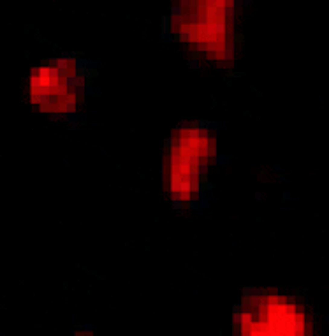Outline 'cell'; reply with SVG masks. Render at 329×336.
Instances as JSON below:
<instances>
[{"label": "cell", "mask_w": 329, "mask_h": 336, "mask_svg": "<svg viewBox=\"0 0 329 336\" xmlns=\"http://www.w3.org/2000/svg\"><path fill=\"white\" fill-rule=\"evenodd\" d=\"M224 50L225 51H234L236 50V41H225L224 42Z\"/></svg>", "instance_id": "cell-9"}, {"label": "cell", "mask_w": 329, "mask_h": 336, "mask_svg": "<svg viewBox=\"0 0 329 336\" xmlns=\"http://www.w3.org/2000/svg\"><path fill=\"white\" fill-rule=\"evenodd\" d=\"M196 7H206V0H196Z\"/></svg>", "instance_id": "cell-16"}, {"label": "cell", "mask_w": 329, "mask_h": 336, "mask_svg": "<svg viewBox=\"0 0 329 336\" xmlns=\"http://www.w3.org/2000/svg\"><path fill=\"white\" fill-rule=\"evenodd\" d=\"M234 58H236V51H225V50H224V53H222V60H224V62L232 63Z\"/></svg>", "instance_id": "cell-3"}, {"label": "cell", "mask_w": 329, "mask_h": 336, "mask_svg": "<svg viewBox=\"0 0 329 336\" xmlns=\"http://www.w3.org/2000/svg\"><path fill=\"white\" fill-rule=\"evenodd\" d=\"M169 14H171V16H181V14H183L181 5H178V4H176V5H171V7H169Z\"/></svg>", "instance_id": "cell-6"}, {"label": "cell", "mask_w": 329, "mask_h": 336, "mask_svg": "<svg viewBox=\"0 0 329 336\" xmlns=\"http://www.w3.org/2000/svg\"><path fill=\"white\" fill-rule=\"evenodd\" d=\"M283 199H287V201H289V199H290V194L285 192V194H283Z\"/></svg>", "instance_id": "cell-19"}, {"label": "cell", "mask_w": 329, "mask_h": 336, "mask_svg": "<svg viewBox=\"0 0 329 336\" xmlns=\"http://www.w3.org/2000/svg\"><path fill=\"white\" fill-rule=\"evenodd\" d=\"M216 162H218V164H225L227 162V157H216Z\"/></svg>", "instance_id": "cell-18"}, {"label": "cell", "mask_w": 329, "mask_h": 336, "mask_svg": "<svg viewBox=\"0 0 329 336\" xmlns=\"http://www.w3.org/2000/svg\"><path fill=\"white\" fill-rule=\"evenodd\" d=\"M188 63H190V67H194V69H201V63H199V60H197V58H192Z\"/></svg>", "instance_id": "cell-13"}, {"label": "cell", "mask_w": 329, "mask_h": 336, "mask_svg": "<svg viewBox=\"0 0 329 336\" xmlns=\"http://www.w3.org/2000/svg\"><path fill=\"white\" fill-rule=\"evenodd\" d=\"M267 294V289H255V287H245L243 296L245 297H262Z\"/></svg>", "instance_id": "cell-2"}, {"label": "cell", "mask_w": 329, "mask_h": 336, "mask_svg": "<svg viewBox=\"0 0 329 336\" xmlns=\"http://www.w3.org/2000/svg\"><path fill=\"white\" fill-rule=\"evenodd\" d=\"M194 2H196V0H180V5H181L183 9H188V7H192V5H196Z\"/></svg>", "instance_id": "cell-12"}, {"label": "cell", "mask_w": 329, "mask_h": 336, "mask_svg": "<svg viewBox=\"0 0 329 336\" xmlns=\"http://www.w3.org/2000/svg\"><path fill=\"white\" fill-rule=\"evenodd\" d=\"M224 7H234V0H224Z\"/></svg>", "instance_id": "cell-17"}, {"label": "cell", "mask_w": 329, "mask_h": 336, "mask_svg": "<svg viewBox=\"0 0 329 336\" xmlns=\"http://www.w3.org/2000/svg\"><path fill=\"white\" fill-rule=\"evenodd\" d=\"M208 167L209 165H206V164H199L196 167V173L201 176V178H206V174H208Z\"/></svg>", "instance_id": "cell-5"}, {"label": "cell", "mask_w": 329, "mask_h": 336, "mask_svg": "<svg viewBox=\"0 0 329 336\" xmlns=\"http://www.w3.org/2000/svg\"><path fill=\"white\" fill-rule=\"evenodd\" d=\"M196 127V122H180L178 123V130H192Z\"/></svg>", "instance_id": "cell-4"}, {"label": "cell", "mask_w": 329, "mask_h": 336, "mask_svg": "<svg viewBox=\"0 0 329 336\" xmlns=\"http://www.w3.org/2000/svg\"><path fill=\"white\" fill-rule=\"evenodd\" d=\"M206 7L208 9H216V0H206Z\"/></svg>", "instance_id": "cell-14"}, {"label": "cell", "mask_w": 329, "mask_h": 336, "mask_svg": "<svg viewBox=\"0 0 329 336\" xmlns=\"http://www.w3.org/2000/svg\"><path fill=\"white\" fill-rule=\"evenodd\" d=\"M162 37H164V39H167V41H174V34H171V32H167V34H164Z\"/></svg>", "instance_id": "cell-15"}, {"label": "cell", "mask_w": 329, "mask_h": 336, "mask_svg": "<svg viewBox=\"0 0 329 336\" xmlns=\"http://www.w3.org/2000/svg\"><path fill=\"white\" fill-rule=\"evenodd\" d=\"M188 206H190L192 210H197V211H199V210H201V206H199V197H192V199L188 201Z\"/></svg>", "instance_id": "cell-8"}, {"label": "cell", "mask_w": 329, "mask_h": 336, "mask_svg": "<svg viewBox=\"0 0 329 336\" xmlns=\"http://www.w3.org/2000/svg\"><path fill=\"white\" fill-rule=\"evenodd\" d=\"M171 204H173V208L174 210H185V206H187V203H183V201H171Z\"/></svg>", "instance_id": "cell-10"}, {"label": "cell", "mask_w": 329, "mask_h": 336, "mask_svg": "<svg viewBox=\"0 0 329 336\" xmlns=\"http://www.w3.org/2000/svg\"><path fill=\"white\" fill-rule=\"evenodd\" d=\"M215 32L216 34H225V21H216L215 23Z\"/></svg>", "instance_id": "cell-7"}, {"label": "cell", "mask_w": 329, "mask_h": 336, "mask_svg": "<svg viewBox=\"0 0 329 336\" xmlns=\"http://www.w3.org/2000/svg\"><path fill=\"white\" fill-rule=\"evenodd\" d=\"M28 78H41V65H39V67H32Z\"/></svg>", "instance_id": "cell-11"}, {"label": "cell", "mask_w": 329, "mask_h": 336, "mask_svg": "<svg viewBox=\"0 0 329 336\" xmlns=\"http://www.w3.org/2000/svg\"><path fill=\"white\" fill-rule=\"evenodd\" d=\"M174 41H176V42H181V44H192V37H190V27L183 25L181 32L174 35Z\"/></svg>", "instance_id": "cell-1"}]
</instances>
